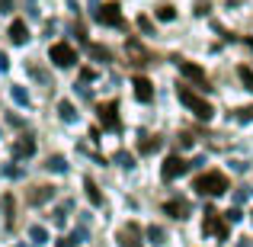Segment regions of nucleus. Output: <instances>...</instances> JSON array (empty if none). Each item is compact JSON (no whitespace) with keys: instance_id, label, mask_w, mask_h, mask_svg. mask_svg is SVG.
<instances>
[{"instance_id":"1","label":"nucleus","mask_w":253,"mask_h":247,"mask_svg":"<svg viewBox=\"0 0 253 247\" xmlns=\"http://www.w3.org/2000/svg\"><path fill=\"white\" fill-rule=\"evenodd\" d=\"M228 190V177L218 170H209V173H199L196 177V193L199 196H221Z\"/></svg>"},{"instance_id":"2","label":"nucleus","mask_w":253,"mask_h":247,"mask_svg":"<svg viewBox=\"0 0 253 247\" xmlns=\"http://www.w3.org/2000/svg\"><path fill=\"white\" fill-rule=\"evenodd\" d=\"M176 97H179V103H183V106H189V109L196 112L199 119H205V122H209V119L215 116V109H211V103H209V99H202L199 93H192L189 87H183V84H179V87H176Z\"/></svg>"},{"instance_id":"3","label":"nucleus","mask_w":253,"mask_h":247,"mask_svg":"<svg viewBox=\"0 0 253 247\" xmlns=\"http://www.w3.org/2000/svg\"><path fill=\"white\" fill-rule=\"evenodd\" d=\"M176 61V68H179V74H186L189 81H196L202 90H211V84H209V77H205V71L199 68V64H192V61H186V58H173Z\"/></svg>"},{"instance_id":"4","label":"nucleus","mask_w":253,"mask_h":247,"mask_svg":"<svg viewBox=\"0 0 253 247\" xmlns=\"http://www.w3.org/2000/svg\"><path fill=\"white\" fill-rule=\"evenodd\" d=\"M48 58L58 64V68H71V64H77V51L71 49L68 42H58V45H51V49H48Z\"/></svg>"},{"instance_id":"5","label":"nucleus","mask_w":253,"mask_h":247,"mask_svg":"<svg viewBox=\"0 0 253 247\" xmlns=\"http://www.w3.org/2000/svg\"><path fill=\"white\" fill-rule=\"evenodd\" d=\"M205 235H215V238H228V225H224V215H218L215 209H205V222H202Z\"/></svg>"},{"instance_id":"6","label":"nucleus","mask_w":253,"mask_h":247,"mask_svg":"<svg viewBox=\"0 0 253 247\" xmlns=\"http://www.w3.org/2000/svg\"><path fill=\"white\" fill-rule=\"evenodd\" d=\"M96 116H99V125H103V129L119 132V103H99Z\"/></svg>"},{"instance_id":"7","label":"nucleus","mask_w":253,"mask_h":247,"mask_svg":"<svg viewBox=\"0 0 253 247\" xmlns=\"http://www.w3.org/2000/svg\"><path fill=\"white\" fill-rule=\"evenodd\" d=\"M186 167H189V164H186V161H183L179 154H170L167 161H164V167H161V177H164V180L170 183V180L183 177V173H186Z\"/></svg>"},{"instance_id":"8","label":"nucleus","mask_w":253,"mask_h":247,"mask_svg":"<svg viewBox=\"0 0 253 247\" xmlns=\"http://www.w3.org/2000/svg\"><path fill=\"white\" fill-rule=\"evenodd\" d=\"M125 55H128L131 64H151V51L144 49L138 39H128V42H125Z\"/></svg>"},{"instance_id":"9","label":"nucleus","mask_w":253,"mask_h":247,"mask_svg":"<svg viewBox=\"0 0 253 247\" xmlns=\"http://www.w3.org/2000/svg\"><path fill=\"white\" fill-rule=\"evenodd\" d=\"M96 19L103 26H122V13H119V3L116 0H109V3H103L96 10Z\"/></svg>"},{"instance_id":"10","label":"nucleus","mask_w":253,"mask_h":247,"mask_svg":"<svg viewBox=\"0 0 253 247\" xmlns=\"http://www.w3.org/2000/svg\"><path fill=\"white\" fill-rule=\"evenodd\" d=\"M119 244L122 247H141V228L135 222H128L122 231H119Z\"/></svg>"},{"instance_id":"11","label":"nucleus","mask_w":253,"mask_h":247,"mask_svg":"<svg viewBox=\"0 0 253 247\" xmlns=\"http://www.w3.org/2000/svg\"><path fill=\"white\" fill-rule=\"evenodd\" d=\"M131 87H135V97L141 99V103H151V99H154V87H151L148 77H135Z\"/></svg>"},{"instance_id":"12","label":"nucleus","mask_w":253,"mask_h":247,"mask_svg":"<svg viewBox=\"0 0 253 247\" xmlns=\"http://www.w3.org/2000/svg\"><path fill=\"white\" fill-rule=\"evenodd\" d=\"M164 212L183 222V218L189 215V202H183V199H170V202H164Z\"/></svg>"},{"instance_id":"13","label":"nucleus","mask_w":253,"mask_h":247,"mask_svg":"<svg viewBox=\"0 0 253 247\" xmlns=\"http://www.w3.org/2000/svg\"><path fill=\"white\" fill-rule=\"evenodd\" d=\"M26 39H29L26 23H23V19H13V23H10V42H13V45H23Z\"/></svg>"},{"instance_id":"14","label":"nucleus","mask_w":253,"mask_h":247,"mask_svg":"<svg viewBox=\"0 0 253 247\" xmlns=\"http://www.w3.org/2000/svg\"><path fill=\"white\" fill-rule=\"evenodd\" d=\"M13 154H16V157H29V154H36V142H32L29 135H23L16 145H13Z\"/></svg>"},{"instance_id":"15","label":"nucleus","mask_w":253,"mask_h":247,"mask_svg":"<svg viewBox=\"0 0 253 247\" xmlns=\"http://www.w3.org/2000/svg\"><path fill=\"white\" fill-rule=\"evenodd\" d=\"M138 148H141V154H151V151H157V148H161V138H157V135H154V138H151V135H144Z\"/></svg>"},{"instance_id":"16","label":"nucleus","mask_w":253,"mask_h":247,"mask_svg":"<svg viewBox=\"0 0 253 247\" xmlns=\"http://www.w3.org/2000/svg\"><path fill=\"white\" fill-rule=\"evenodd\" d=\"M51 193H55L51 186H36V193H29V202H45Z\"/></svg>"},{"instance_id":"17","label":"nucleus","mask_w":253,"mask_h":247,"mask_svg":"<svg viewBox=\"0 0 253 247\" xmlns=\"http://www.w3.org/2000/svg\"><path fill=\"white\" fill-rule=\"evenodd\" d=\"M84 186H86V196H90V202H93V205H99V202H103V196H99V190H96V183H93V180H90V177H86V180H84Z\"/></svg>"},{"instance_id":"18","label":"nucleus","mask_w":253,"mask_h":247,"mask_svg":"<svg viewBox=\"0 0 253 247\" xmlns=\"http://www.w3.org/2000/svg\"><path fill=\"white\" fill-rule=\"evenodd\" d=\"M45 167H48V170H55V173H61V170H68V164H64V157H61V154H55V157H48V164H45Z\"/></svg>"},{"instance_id":"19","label":"nucleus","mask_w":253,"mask_h":247,"mask_svg":"<svg viewBox=\"0 0 253 247\" xmlns=\"http://www.w3.org/2000/svg\"><path fill=\"white\" fill-rule=\"evenodd\" d=\"M176 16V13H173V6L170 3H164V6H157V19H164V23H170V19Z\"/></svg>"},{"instance_id":"20","label":"nucleus","mask_w":253,"mask_h":247,"mask_svg":"<svg viewBox=\"0 0 253 247\" xmlns=\"http://www.w3.org/2000/svg\"><path fill=\"white\" fill-rule=\"evenodd\" d=\"M237 74H241V81L247 84V90L253 93V71H250V68H241V71H237Z\"/></svg>"},{"instance_id":"21","label":"nucleus","mask_w":253,"mask_h":247,"mask_svg":"<svg viewBox=\"0 0 253 247\" xmlns=\"http://www.w3.org/2000/svg\"><path fill=\"white\" fill-rule=\"evenodd\" d=\"M58 109H61V119H68V122H71V119H74V106H71L68 99H64V103L58 106Z\"/></svg>"},{"instance_id":"22","label":"nucleus","mask_w":253,"mask_h":247,"mask_svg":"<svg viewBox=\"0 0 253 247\" xmlns=\"http://www.w3.org/2000/svg\"><path fill=\"white\" fill-rule=\"evenodd\" d=\"M90 55H93V58H103V61H109V51L99 49V45H90Z\"/></svg>"},{"instance_id":"23","label":"nucleus","mask_w":253,"mask_h":247,"mask_svg":"<svg viewBox=\"0 0 253 247\" xmlns=\"http://www.w3.org/2000/svg\"><path fill=\"white\" fill-rule=\"evenodd\" d=\"M116 161L122 164V167H131V164H135V157H131V154H125V151H119V154H116Z\"/></svg>"},{"instance_id":"24","label":"nucleus","mask_w":253,"mask_h":247,"mask_svg":"<svg viewBox=\"0 0 253 247\" xmlns=\"http://www.w3.org/2000/svg\"><path fill=\"white\" fill-rule=\"evenodd\" d=\"M13 99H16V103H29V97H26L19 87H13Z\"/></svg>"},{"instance_id":"25","label":"nucleus","mask_w":253,"mask_h":247,"mask_svg":"<svg viewBox=\"0 0 253 247\" xmlns=\"http://www.w3.org/2000/svg\"><path fill=\"white\" fill-rule=\"evenodd\" d=\"M224 218H228V222H241V209H228Z\"/></svg>"},{"instance_id":"26","label":"nucleus","mask_w":253,"mask_h":247,"mask_svg":"<svg viewBox=\"0 0 253 247\" xmlns=\"http://www.w3.org/2000/svg\"><path fill=\"white\" fill-rule=\"evenodd\" d=\"M32 238H36L39 244H45V238H48V235H45V228H32Z\"/></svg>"},{"instance_id":"27","label":"nucleus","mask_w":253,"mask_h":247,"mask_svg":"<svg viewBox=\"0 0 253 247\" xmlns=\"http://www.w3.org/2000/svg\"><path fill=\"white\" fill-rule=\"evenodd\" d=\"M237 119H253V106H244V109H237Z\"/></svg>"},{"instance_id":"28","label":"nucleus","mask_w":253,"mask_h":247,"mask_svg":"<svg viewBox=\"0 0 253 247\" xmlns=\"http://www.w3.org/2000/svg\"><path fill=\"white\" fill-rule=\"evenodd\" d=\"M148 238H151V241L157 244V241H161V238H164V231H161V228H151V231H148Z\"/></svg>"},{"instance_id":"29","label":"nucleus","mask_w":253,"mask_h":247,"mask_svg":"<svg viewBox=\"0 0 253 247\" xmlns=\"http://www.w3.org/2000/svg\"><path fill=\"white\" fill-rule=\"evenodd\" d=\"M138 26H141L144 32H151V29H154V26H151V19H148V16H141V19H138Z\"/></svg>"},{"instance_id":"30","label":"nucleus","mask_w":253,"mask_h":247,"mask_svg":"<svg viewBox=\"0 0 253 247\" xmlns=\"http://www.w3.org/2000/svg\"><path fill=\"white\" fill-rule=\"evenodd\" d=\"M6 68H10V58H6V55H0V71H6Z\"/></svg>"},{"instance_id":"31","label":"nucleus","mask_w":253,"mask_h":247,"mask_svg":"<svg viewBox=\"0 0 253 247\" xmlns=\"http://www.w3.org/2000/svg\"><path fill=\"white\" fill-rule=\"evenodd\" d=\"M58 247H71V238H61V241H58Z\"/></svg>"},{"instance_id":"32","label":"nucleus","mask_w":253,"mask_h":247,"mask_svg":"<svg viewBox=\"0 0 253 247\" xmlns=\"http://www.w3.org/2000/svg\"><path fill=\"white\" fill-rule=\"evenodd\" d=\"M0 6H3V10H10V0H0Z\"/></svg>"}]
</instances>
